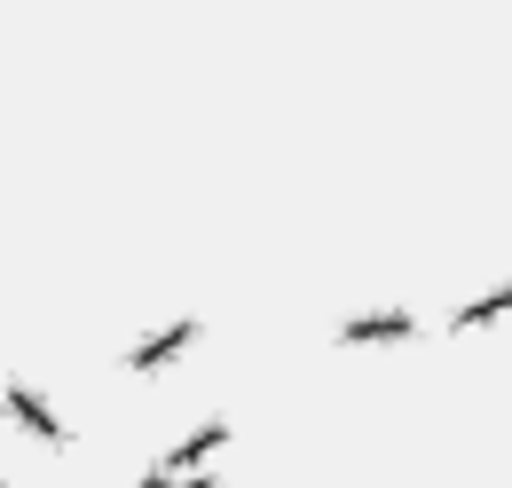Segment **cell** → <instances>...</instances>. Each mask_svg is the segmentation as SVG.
I'll list each match as a JSON object with an SVG mask.
<instances>
[{"mask_svg": "<svg viewBox=\"0 0 512 488\" xmlns=\"http://www.w3.org/2000/svg\"><path fill=\"white\" fill-rule=\"evenodd\" d=\"M0 418H8L16 433H32L40 449H64V441H71L64 418L48 410V394H40V386H24V378H8V386H0Z\"/></svg>", "mask_w": 512, "mask_h": 488, "instance_id": "obj_1", "label": "cell"}, {"mask_svg": "<svg viewBox=\"0 0 512 488\" xmlns=\"http://www.w3.org/2000/svg\"><path fill=\"white\" fill-rule=\"evenodd\" d=\"M190 339H197V323H174V331H158V339H142V347H134L127 363H134V370H150V363H174V355H182Z\"/></svg>", "mask_w": 512, "mask_h": 488, "instance_id": "obj_2", "label": "cell"}, {"mask_svg": "<svg viewBox=\"0 0 512 488\" xmlns=\"http://www.w3.org/2000/svg\"><path fill=\"white\" fill-rule=\"evenodd\" d=\"M394 331H410V315H371V323H355L347 339H394Z\"/></svg>", "mask_w": 512, "mask_h": 488, "instance_id": "obj_3", "label": "cell"}, {"mask_svg": "<svg viewBox=\"0 0 512 488\" xmlns=\"http://www.w3.org/2000/svg\"><path fill=\"white\" fill-rule=\"evenodd\" d=\"M0 488H8V481H0Z\"/></svg>", "mask_w": 512, "mask_h": 488, "instance_id": "obj_4", "label": "cell"}]
</instances>
